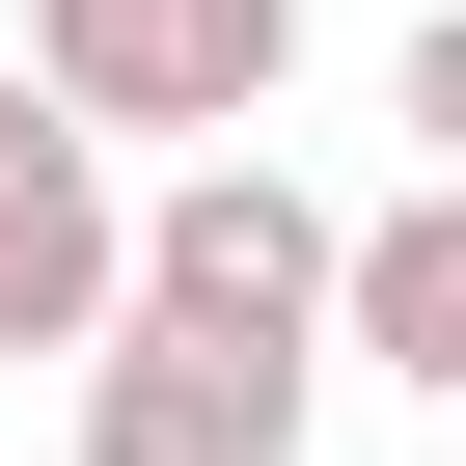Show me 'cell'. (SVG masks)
Segmentation results:
<instances>
[{
  "instance_id": "1",
  "label": "cell",
  "mask_w": 466,
  "mask_h": 466,
  "mask_svg": "<svg viewBox=\"0 0 466 466\" xmlns=\"http://www.w3.org/2000/svg\"><path fill=\"white\" fill-rule=\"evenodd\" d=\"M110 302H137V329H219V357H302V329H329V192H302L275 137H219L165 219H110Z\"/></svg>"
},
{
  "instance_id": "2",
  "label": "cell",
  "mask_w": 466,
  "mask_h": 466,
  "mask_svg": "<svg viewBox=\"0 0 466 466\" xmlns=\"http://www.w3.org/2000/svg\"><path fill=\"white\" fill-rule=\"evenodd\" d=\"M28 83L83 137H248L302 83V0H28Z\"/></svg>"
},
{
  "instance_id": "3",
  "label": "cell",
  "mask_w": 466,
  "mask_h": 466,
  "mask_svg": "<svg viewBox=\"0 0 466 466\" xmlns=\"http://www.w3.org/2000/svg\"><path fill=\"white\" fill-rule=\"evenodd\" d=\"M83 466H302V357H219V329H83Z\"/></svg>"
},
{
  "instance_id": "4",
  "label": "cell",
  "mask_w": 466,
  "mask_h": 466,
  "mask_svg": "<svg viewBox=\"0 0 466 466\" xmlns=\"http://www.w3.org/2000/svg\"><path fill=\"white\" fill-rule=\"evenodd\" d=\"M83 329H110V165L28 83V110H0V357H83Z\"/></svg>"
},
{
  "instance_id": "5",
  "label": "cell",
  "mask_w": 466,
  "mask_h": 466,
  "mask_svg": "<svg viewBox=\"0 0 466 466\" xmlns=\"http://www.w3.org/2000/svg\"><path fill=\"white\" fill-rule=\"evenodd\" d=\"M302 357L466 384V192H384V219H329V329H302Z\"/></svg>"
}]
</instances>
